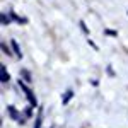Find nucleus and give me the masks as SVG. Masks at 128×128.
<instances>
[{"label":"nucleus","mask_w":128,"mask_h":128,"mask_svg":"<svg viewBox=\"0 0 128 128\" xmlns=\"http://www.w3.org/2000/svg\"><path fill=\"white\" fill-rule=\"evenodd\" d=\"M19 86H20V87H22V90L26 92V96L29 98V102H31V104H32V106H34V104H36V98L32 96V92H31V89H29V87H26V86H24V84H22L20 80H19Z\"/></svg>","instance_id":"f257e3e1"},{"label":"nucleus","mask_w":128,"mask_h":128,"mask_svg":"<svg viewBox=\"0 0 128 128\" xmlns=\"http://www.w3.org/2000/svg\"><path fill=\"white\" fill-rule=\"evenodd\" d=\"M0 72H2V77H0V80H2V82H7V80H9V74L5 72V65H2V67H0Z\"/></svg>","instance_id":"f03ea898"},{"label":"nucleus","mask_w":128,"mask_h":128,"mask_svg":"<svg viewBox=\"0 0 128 128\" xmlns=\"http://www.w3.org/2000/svg\"><path fill=\"white\" fill-rule=\"evenodd\" d=\"M70 98H72V92L68 90V92L65 94V99H63V102H68V99H70Z\"/></svg>","instance_id":"423d86ee"},{"label":"nucleus","mask_w":128,"mask_h":128,"mask_svg":"<svg viewBox=\"0 0 128 128\" xmlns=\"http://www.w3.org/2000/svg\"><path fill=\"white\" fill-rule=\"evenodd\" d=\"M20 74H22V77H24L26 82H31V75H29V72H28V70H22Z\"/></svg>","instance_id":"7ed1b4c3"},{"label":"nucleus","mask_w":128,"mask_h":128,"mask_svg":"<svg viewBox=\"0 0 128 128\" xmlns=\"http://www.w3.org/2000/svg\"><path fill=\"white\" fill-rule=\"evenodd\" d=\"M36 128H41V113L38 114V120H36Z\"/></svg>","instance_id":"39448f33"},{"label":"nucleus","mask_w":128,"mask_h":128,"mask_svg":"<svg viewBox=\"0 0 128 128\" xmlns=\"http://www.w3.org/2000/svg\"><path fill=\"white\" fill-rule=\"evenodd\" d=\"M2 48H4V53H7V55H9V53H10L9 50H7V46H5V44H2Z\"/></svg>","instance_id":"6e6552de"},{"label":"nucleus","mask_w":128,"mask_h":128,"mask_svg":"<svg viewBox=\"0 0 128 128\" xmlns=\"http://www.w3.org/2000/svg\"><path fill=\"white\" fill-rule=\"evenodd\" d=\"M12 46H14V50H16V55H17V56H22V53H20V50H19V46H17L16 41H12Z\"/></svg>","instance_id":"20e7f679"},{"label":"nucleus","mask_w":128,"mask_h":128,"mask_svg":"<svg viewBox=\"0 0 128 128\" xmlns=\"http://www.w3.org/2000/svg\"><path fill=\"white\" fill-rule=\"evenodd\" d=\"M2 20H4V24H9V17H5V16H2Z\"/></svg>","instance_id":"0eeeda50"}]
</instances>
